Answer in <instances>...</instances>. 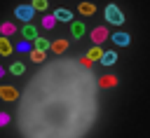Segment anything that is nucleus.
<instances>
[{
  "mask_svg": "<svg viewBox=\"0 0 150 138\" xmlns=\"http://www.w3.org/2000/svg\"><path fill=\"white\" fill-rule=\"evenodd\" d=\"M96 117V82L82 61L59 58L35 73L21 94L23 138H80Z\"/></svg>",
  "mask_w": 150,
  "mask_h": 138,
  "instance_id": "obj_1",
  "label": "nucleus"
},
{
  "mask_svg": "<svg viewBox=\"0 0 150 138\" xmlns=\"http://www.w3.org/2000/svg\"><path fill=\"white\" fill-rule=\"evenodd\" d=\"M105 21L112 23V26H122V23H124V14L120 12L117 5H108V7H105Z\"/></svg>",
  "mask_w": 150,
  "mask_h": 138,
  "instance_id": "obj_2",
  "label": "nucleus"
},
{
  "mask_svg": "<svg viewBox=\"0 0 150 138\" xmlns=\"http://www.w3.org/2000/svg\"><path fill=\"white\" fill-rule=\"evenodd\" d=\"M14 14H16V19H21V21H30L33 19V14H35V7L33 5H19L16 9H14Z\"/></svg>",
  "mask_w": 150,
  "mask_h": 138,
  "instance_id": "obj_3",
  "label": "nucleus"
},
{
  "mask_svg": "<svg viewBox=\"0 0 150 138\" xmlns=\"http://www.w3.org/2000/svg\"><path fill=\"white\" fill-rule=\"evenodd\" d=\"M0 96H2L5 101H16V98H19V91H16L14 87H0Z\"/></svg>",
  "mask_w": 150,
  "mask_h": 138,
  "instance_id": "obj_4",
  "label": "nucleus"
},
{
  "mask_svg": "<svg viewBox=\"0 0 150 138\" xmlns=\"http://www.w3.org/2000/svg\"><path fill=\"white\" fill-rule=\"evenodd\" d=\"M105 37H108V30H105L103 26L94 28V33H91V40H94V44H101V42H103Z\"/></svg>",
  "mask_w": 150,
  "mask_h": 138,
  "instance_id": "obj_5",
  "label": "nucleus"
},
{
  "mask_svg": "<svg viewBox=\"0 0 150 138\" xmlns=\"http://www.w3.org/2000/svg\"><path fill=\"white\" fill-rule=\"evenodd\" d=\"M112 42H115V44L127 47V44L131 42V37H129V33H112Z\"/></svg>",
  "mask_w": 150,
  "mask_h": 138,
  "instance_id": "obj_6",
  "label": "nucleus"
},
{
  "mask_svg": "<svg viewBox=\"0 0 150 138\" xmlns=\"http://www.w3.org/2000/svg\"><path fill=\"white\" fill-rule=\"evenodd\" d=\"M21 35H23L26 40H35V37H38V30H35V26L26 23V26H23V30H21Z\"/></svg>",
  "mask_w": 150,
  "mask_h": 138,
  "instance_id": "obj_7",
  "label": "nucleus"
},
{
  "mask_svg": "<svg viewBox=\"0 0 150 138\" xmlns=\"http://www.w3.org/2000/svg\"><path fill=\"white\" fill-rule=\"evenodd\" d=\"M101 56H103V49H101L98 44H94V47L89 49V54H87L89 61H101Z\"/></svg>",
  "mask_w": 150,
  "mask_h": 138,
  "instance_id": "obj_8",
  "label": "nucleus"
},
{
  "mask_svg": "<svg viewBox=\"0 0 150 138\" xmlns=\"http://www.w3.org/2000/svg\"><path fill=\"white\" fill-rule=\"evenodd\" d=\"M115 61H117V51H103V56H101L103 65H112Z\"/></svg>",
  "mask_w": 150,
  "mask_h": 138,
  "instance_id": "obj_9",
  "label": "nucleus"
},
{
  "mask_svg": "<svg viewBox=\"0 0 150 138\" xmlns=\"http://www.w3.org/2000/svg\"><path fill=\"white\" fill-rule=\"evenodd\" d=\"M54 16H56V21H73V14H70L68 9H63V7H61V9H56V12H54Z\"/></svg>",
  "mask_w": 150,
  "mask_h": 138,
  "instance_id": "obj_10",
  "label": "nucleus"
},
{
  "mask_svg": "<svg viewBox=\"0 0 150 138\" xmlns=\"http://www.w3.org/2000/svg\"><path fill=\"white\" fill-rule=\"evenodd\" d=\"M70 33H73L75 37H82V35H84V23H80V21H73V26H70Z\"/></svg>",
  "mask_w": 150,
  "mask_h": 138,
  "instance_id": "obj_11",
  "label": "nucleus"
},
{
  "mask_svg": "<svg viewBox=\"0 0 150 138\" xmlns=\"http://www.w3.org/2000/svg\"><path fill=\"white\" fill-rule=\"evenodd\" d=\"M52 47V42L49 40H45V37H35V49H40V51H47Z\"/></svg>",
  "mask_w": 150,
  "mask_h": 138,
  "instance_id": "obj_12",
  "label": "nucleus"
},
{
  "mask_svg": "<svg viewBox=\"0 0 150 138\" xmlns=\"http://www.w3.org/2000/svg\"><path fill=\"white\" fill-rule=\"evenodd\" d=\"M0 54H12V44H9V40L7 37H0Z\"/></svg>",
  "mask_w": 150,
  "mask_h": 138,
  "instance_id": "obj_13",
  "label": "nucleus"
},
{
  "mask_svg": "<svg viewBox=\"0 0 150 138\" xmlns=\"http://www.w3.org/2000/svg\"><path fill=\"white\" fill-rule=\"evenodd\" d=\"M80 12L89 16V14H94V12H96V7H94L91 2H82V5H80Z\"/></svg>",
  "mask_w": 150,
  "mask_h": 138,
  "instance_id": "obj_14",
  "label": "nucleus"
},
{
  "mask_svg": "<svg viewBox=\"0 0 150 138\" xmlns=\"http://www.w3.org/2000/svg\"><path fill=\"white\" fill-rule=\"evenodd\" d=\"M30 58H33L35 63H42V61H45V51H40V49H33V51H30Z\"/></svg>",
  "mask_w": 150,
  "mask_h": 138,
  "instance_id": "obj_15",
  "label": "nucleus"
},
{
  "mask_svg": "<svg viewBox=\"0 0 150 138\" xmlns=\"http://www.w3.org/2000/svg\"><path fill=\"white\" fill-rule=\"evenodd\" d=\"M66 47H68L66 40H56V42H52V49H54V51H63Z\"/></svg>",
  "mask_w": 150,
  "mask_h": 138,
  "instance_id": "obj_16",
  "label": "nucleus"
},
{
  "mask_svg": "<svg viewBox=\"0 0 150 138\" xmlns=\"http://www.w3.org/2000/svg\"><path fill=\"white\" fill-rule=\"evenodd\" d=\"M54 23H56V16H54V14H49V16L42 19V26H45V28H52Z\"/></svg>",
  "mask_w": 150,
  "mask_h": 138,
  "instance_id": "obj_17",
  "label": "nucleus"
},
{
  "mask_svg": "<svg viewBox=\"0 0 150 138\" xmlns=\"http://www.w3.org/2000/svg\"><path fill=\"white\" fill-rule=\"evenodd\" d=\"M112 84H117L115 77H103V80H101V87H112Z\"/></svg>",
  "mask_w": 150,
  "mask_h": 138,
  "instance_id": "obj_18",
  "label": "nucleus"
},
{
  "mask_svg": "<svg viewBox=\"0 0 150 138\" xmlns=\"http://www.w3.org/2000/svg\"><path fill=\"white\" fill-rule=\"evenodd\" d=\"M23 70H26V68H23V63H14V65H12V73H14V75H21Z\"/></svg>",
  "mask_w": 150,
  "mask_h": 138,
  "instance_id": "obj_19",
  "label": "nucleus"
},
{
  "mask_svg": "<svg viewBox=\"0 0 150 138\" xmlns=\"http://www.w3.org/2000/svg\"><path fill=\"white\" fill-rule=\"evenodd\" d=\"M33 7L35 9H47V0H33Z\"/></svg>",
  "mask_w": 150,
  "mask_h": 138,
  "instance_id": "obj_20",
  "label": "nucleus"
},
{
  "mask_svg": "<svg viewBox=\"0 0 150 138\" xmlns=\"http://www.w3.org/2000/svg\"><path fill=\"white\" fill-rule=\"evenodd\" d=\"M2 33H5V35L14 33V26H12V23H2Z\"/></svg>",
  "mask_w": 150,
  "mask_h": 138,
  "instance_id": "obj_21",
  "label": "nucleus"
},
{
  "mask_svg": "<svg viewBox=\"0 0 150 138\" xmlns=\"http://www.w3.org/2000/svg\"><path fill=\"white\" fill-rule=\"evenodd\" d=\"M16 49H19V51H33L28 42H19V47H16Z\"/></svg>",
  "mask_w": 150,
  "mask_h": 138,
  "instance_id": "obj_22",
  "label": "nucleus"
},
{
  "mask_svg": "<svg viewBox=\"0 0 150 138\" xmlns=\"http://www.w3.org/2000/svg\"><path fill=\"white\" fill-rule=\"evenodd\" d=\"M7 122H9V115L7 112H0V126H5Z\"/></svg>",
  "mask_w": 150,
  "mask_h": 138,
  "instance_id": "obj_23",
  "label": "nucleus"
},
{
  "mask_svg": "<svg viewBox=\"0 0 150 138\" xmlns=\"http://www.w3.org/2000/svg\"><path fill=\"white\" fill-rule=\"evenodd\" d=\"M2 75H5V68H2V65H0V77H2Z\"/></svg>",
  "mask_w": 150,
  "mask_h": 138,
  "instance_id": "obj_24",
  "label": "nucleus"
}]
</instances>
